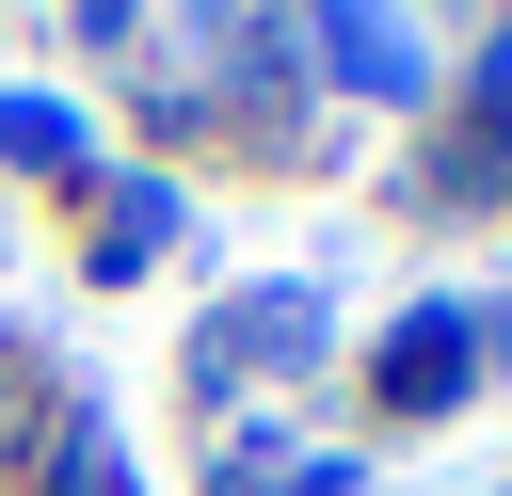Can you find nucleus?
Returning a JSON list of instances; mask_svg holds the SVG:
<instances>
[{"label":"nucleus","mask_w":512,"mask_h":496,"mask_svg":"<svg viewBox=\"0 0 512 496\" xmlns=\"http://www.w3.org/2000/svg\"><path fill=\"white\" fill-rule=\"evenodd\" d=\"M320 48H336V64L368 80V96H416V32H384V16H336Z\"/></svg>","instance_id":"f257e3e1"}]
</instances>
